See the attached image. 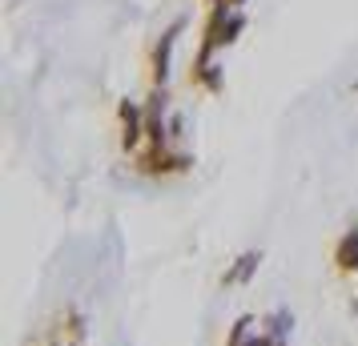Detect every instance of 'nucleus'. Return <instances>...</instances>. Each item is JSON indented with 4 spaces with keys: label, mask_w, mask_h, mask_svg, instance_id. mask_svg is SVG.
Here are the masks:
<instances>
[{
    "label": "nucleus",
    "mask_w": 358,
    "mask_h": 346,
    "mask_svg": "<svg viewBox=\"0 0 358 346\" xmlns=\"http://www.w3.org/2000/svg\"><path fill=\"white\" fill-rule=\"evenodd\" d=\"M338 262L346 266V270H355V266H358V233H350V238L342 242V250H338Z\"/></svg>",
    "instance_id": "f257e3e1"
}]
</instances>
